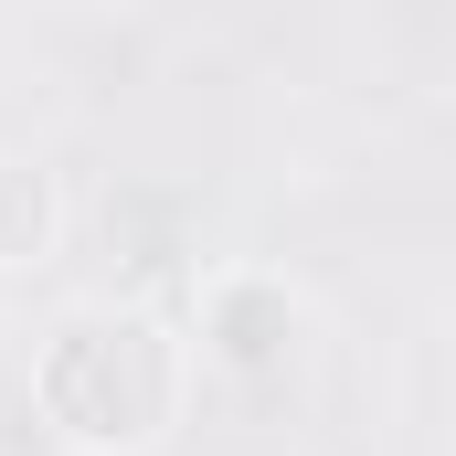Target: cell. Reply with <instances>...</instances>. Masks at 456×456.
I'll list each match as a JSON object with an SVG mask.
<instances>
[{
	"label": "cell",
	"mask_w": 456,
	"mask_h": 456,
	"mask_svg": "<svg viewBox=\"0 0 456 456\" xmlns=\"http://www.w3.org/2000/svg\"><path fill=\"white\" fill-rule=\"evenodd\" d=\"M287 330H297V308H287L276 287H224V297H213V340H224L233 371H276V361H287Z\"/></svg>",
	"instance_id": "cell-2"
},
{
	"label": "cell",
	"mask_w": 456,
	"mask_h": 456,
	"mask_svg": "<svg viewBox=\"0 0 456 456\" xmlns=\"http://www.w3.org/2000/svg\"><path fill=\"white\" fill-rule=\"evenodd\" d=\"M32 393H43L64 446H149L170 425L181 371H170V340L149 319H75V330H53Z\"/></svg>",
	"instance_id": "cell-1"
},
{
	"label": "cell",
	"mask_w": 456,
	"mask_h": 456,
	"mask_svg": "<svg viewBox=\"0 0 456 456\" xmlns=\"http://www.w3.org/2000/svg\"><path fill=\"white\" fill-rule=\"evenodd\" d=\"M43 233H53V191H43L32 170H0V265L43 255Z\"/></svg>",
	"instance_id": "cell-3"
}]
</instances>
